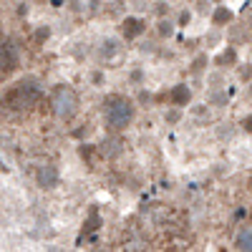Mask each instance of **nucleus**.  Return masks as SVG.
<instances>
[{"label":"nucleus","mask_w":252,"mask_h":252,"mask_svg":"<svg viewBox=\"0 0 252 252\" xmlns=\"http://www.w3.org/2000/svg\"><path fill=\"white\" fill-rule=\"evenodd\" d=\"M103 56H111V53H116V40H106L103 43V51H101Z\"/></svg>","instance_id":"4468645a"},{"label":"nucleus","mask_w":252,"mask_h":252,"mask_svg":"<svg viewBox=\"0 0 252 252\" xmlns=\"http://www.w3.org/2000/svg\"><path fill=\"white\" fill-rule=\"evenodd\" d=\"M40 83L35 78H23V81H18L15 86L3 96V106L18 111V109H31L33 103L40 101Z\"/></svg>","instance_id":"f257e3e1"},{"label":"nucleus","mask_w":252,"mask_h":252,"mask_svg":"<svg viewBox=\"0 0 252 252\" xmlns=\"http://www.w3.org/2000/svg\"><path fill=\"white\" fill-rule=\"evenodd\" d=\"M197 10L199 13H207V3H204V0H202V3H197Z\"/></svg>","instance_id":"412c9836"},{"label":"nucleus","mask_w":252,"mask_h":252,"mask_svg":"<svg viewBox=\"0 0 252 252\" xmlns=\"http://www.w3.org/2000/svg\"><path fill=\"white\" fill-rule=\"evenodd\" d=\"M169 98H172L174 106H187L189 98H192V91L187 89V83H177V86L172 89V94H169Z\"/></svg>","instance_id":"0eeeda50"},{"label":"nucleus","mask_w":252,"mask_h":252,"mask_svg":"<svg viewBox=\"0 0 252 252\" xmlns=\"http://www.w3.org/2000/svg\"><path fill=\"white\" fill-rule=\"evenodd\" d=\"M35 182H38V187H43V189H53L58 184V169H56L53 164L40 166L38 174H35Z\"/></svg>","instance_id":"39448f33"},{"label":"nucleus","mask_w":252,"mask_h":252,"mask_svg":"<svg viewBox=\"0 0 252 252\" xmlns=\"http://www.w3.org/2000/svg\"><path fill=\"white\" fill-rule=\"evenodd\" d=\"M144 20L141 18H126L124 23H121V33H124V38H136V35H141L144 33Z\"/></svg>","instance_id":"423d86ee"},{"label":"nucleus","mask_w":252,"mask_h":252,"mask_svg":"<svg viewBox=\"0 0 252 252\" xmlns=\"http://www.w3.org/2000/svg\"><path fill=\"white\" fill-rule=\"evenodd\" d=\"M18 66V48L13 43H3L0 46V76L10 73Z\"/></svg>","instance_id":"20e7f679"},{"label":"nucleus","mask_w":252,"mask_h":252,"mask_svg":"<svg viewBox=\"0 0 252 252\" xmlns=\"http://www.w3.org/2000/svg\"><path fill=\"white\" fill-rule=\"evenodd\" d=\"M48 35H51V28H40V31L35 33V38H38V40H46Z\"/></svg>","instance_id":"2eb2a0df"},{"label":"nucleus","mask_w":252,"mask_h":252,"mask_svg":"<svg viewBox=\"0 0 252 252\" xmlns=\"http://www.w3.org/2000/svg\"><path fill=\"white\" fill-rule=\"evenodd\" d=\"M235 58H237L235 48H227V51L220 56V66H227V63H235Z\"/></svg>","instance_id":"f8f14e48"},{"label":"nucleus","mask_w":252,"mask_h":252,"mask_svg":"<svg viewBox=\"0 0 252 252\" xmlns=\"http://www.w3.org/2000/svg\"><path fill=\"white\" fill-rule=\"evenodd\" d=\"M202 66H204V56H199V58L194 61V71H199Z\"/></svg>","instance_id":"6ab92c4d"},{"label":"nucleus","mask_w":252,"mask_h":252,"mask_svg":"<svg viewBox=\"0 0 252 252\" xmlns=\"http://www.w3.org/2000/svg\"><path fill=\"white\" fill-rule=\"evenodd\" d=\"M242 129H245V131H250V134H252V116H247V119H245V121H242Z\"/></svg>","instance_id":"f3484780"},{"label":"nucleus","mask_w":252,"mask_h":252,"mask_svg":"<svg viewBox=\"0 0 252 252\" xmlns=\"http://www.w3.org/2000/svg\"><path fill=\"white\" fill-rule=\"evenodd\" d=\"M189 18H192V15H189V10H184L179 15V26H189Z\"/></svg>","instance_id":"dca6fc26"},{"label":"nucleus","mask_w":252,"mask_h":252,"mask_svg":"<svg viewBox=\"0 0 252 252\" xmlns=\"http://www.w3.org/2000/svg\"><path fill=\"white\" fill-rule=\"evenodd\" d=\"M177 119H179L177 111H169V114H166V121H177Z\"/></svg>","instance_id":"aec40b11"},{"label":"nucleus","mask_w":252,"mask_h":252,"mask_svg":"<svg viewBox=\"0 0 252 252\" xmlns=\"http://www.w3.org/2000/svg\"><path fill=\"white\" fill-rule=\"evenodd\" d=\"M229 20H232V10H227L224 5H220L215 10V23L217 26H224V23H229Z\"/></svg>","instance_id":"9d476101"},{"label":"nucleus","mask_w":252,"mask_h":252,"mask_svg":"<svg viewBox=\"0 0 252 252\" xmlns=\"http://www.w3.org/2000/svg\"><path fill=\"white\" fill-rule=\"evenodd\" d=\"M159 33H161V35H166V38H169V35L174 33V26L169 23V20H161V23H159Z\"/></svg>","instance_id":"ddd939ff"},{"label":"nucleus","mask_w":252,"mask_h":252,"mask_svg":"<svg viewBox=\"0 0 252 252\" xmlns=\"http://www.w3.org/2000/svg\"><path fill=\"white\" fill-rule=\"evenodd\" d=\"M106 121L114 129H126L134 121V103L129 98L114 96L109 98V109H106Z\"/></svg>","instance_id":"7ed1b4c3"},{"label":"nucleus","mask_w":252,"mask_h":252,"mask_svg":"<svg viewBox=\"0 0 252 252\" xmlns=\"http://www.w3.org/2000/svg\"><path fill=\"white\" fill-rule=\"evenodd\" d=\"M106 157H116L121 152V141L119 139H109V141H103V149H101Z\"/></svg>","instance_id":"1a4fd4ad"},{"label":"nucleus","mask_w":252,"mask_h":252,"mask_svg":"<svg viewBox=\"0 0 252 252\" xmlns=\"http://www.w3.org/2000/svg\"><path fill=\"white\" fill-rule=\"evenodd\" d=\"M240 76H242V78H250V76H252V66H245V68H240Z\"/></svg>","instance_id":"a211bd4d"},{"label":"nucleus","mask_w":252,"mask_h":252,"mask_svg":"<svg viewBox=\"0 0 252 252\" xmlns=\"http://www.w3.org/2000/svg\"><path fill=\"white\" fill-rule=\"evenodd\" d=\"M237 250H245V252H252V229H242L237 235V242H235Z\"/></svg>","instance_id":"6e6552de"},{"label":"nucleus","mask_w":252,"mask_h":252,"mask_svg":"<svg viewBox=\"0 0 252 252\" xmlns=\"http://www.w3.org/2000/svg\"><path fill=\"white\" fill-rule=\"evenodd\" d=\"M98 224H101L98 212H96V209H91V217H89L86 224H83V232H94V229H98Z\"/></svg>","instance_id":"9b49d317"},{"label":"nucleus","mask_w":252,"mask_h":252,"mask_svg":"<svg viewBox=\"0 0 252 252\" xmlns=\"http://www.w3.org/2000/svg\"><path fill=\"white\" fill-rule=\"evenodd\" d=\"M51 109L63 121L73 119L76 111H78V96H76V91L71 86H56L53 96H51Z\"/></svg>","instance_id":"f03ea898"}]
</instances>
